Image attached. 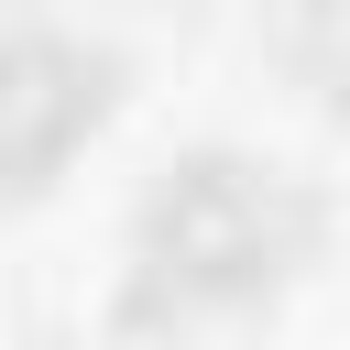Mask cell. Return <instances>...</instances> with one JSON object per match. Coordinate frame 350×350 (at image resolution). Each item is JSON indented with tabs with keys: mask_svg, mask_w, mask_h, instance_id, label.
<instances>
[{
	"mask_svg": "<svg viewBox=\"0 0 350 350\" xmlns=\"http://www.w3.org/2000/svg\"><path fill=\"white\" fill-rule=\"evenodd\" d=\"M295 197L252 164H186L153 208H142V295L153 306H241L284 273L295 252Z\"/></svg>",
	"mask_w": 350,
	"mask_h": 350,
	"instance_id": "cell-1",
	"label": "cell"
},
{
	"mask_svg": "<svg viewBox=\"0 0 350 350\" xmlns=\"http://www.w3.org/2000/svg\"><path fill=\"white\" fill-rule=\"evenodd\" d=\"M98 66L77 44H44V33H11L0 44V186H44L88 131H98Z\"/></svg>",
	"mask_w": 350,
	"mask_h": 350,
	"instance_id": "cell-2",
	"label": "cell"
},
{
	"mask_svg": "<svg viewBox=\"0 0 350 350\" xmlns=\"http://www.w3.org/2000/svg\"><path fill=\"white\" fill-rule=\"evenodd\" d=\"M295 66L317 77V98H350V0H306V33H295Z\"/></svg>",
	"mask_w": 350,
	"mask_h": 350,
	"instance_id": "cell-3",
	"label": "cell"
}]
</instances>
